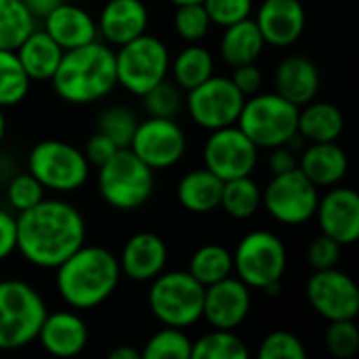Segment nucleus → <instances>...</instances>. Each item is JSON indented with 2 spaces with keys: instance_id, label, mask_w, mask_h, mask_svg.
Wrapping results in <instances>:
<instances>
[{
  "instance_id": "f257e3e1",
  "label": "nucleus",
  "mask_w": 359,
  "mask_h": 359,
  "mask_svg": "<svg viewBox=\"0 0 359 359\" xmlns=\"http://www.w3.org/2000/svg\"><path fill=\"white\" fill-rule=\"evenodd\" d=\"M84 242V217L65 200L42 198L17 217V250L34 267L55 269Z\"/></svg>"
},
{
  "instance_id": "f03ea898",
  "label": "nucleus",
  "mask_w": 359,
  "mask_h": 359,
  "mask_svg": "<svg viewBox=\"0 0 359 359\" xmlns=\"http://www.w3.org/2000/svg\"><path fill=\"white\" fill-rule=\"evenodd\" d=\"M55 284L63 303L76 311L103 305L120 284L118 257L103 246L82 244L61 265L55 267Z\"/></svg>"
},
{
  "instance_id": "7ed1b4c3",
  "label": "nucleus",
  "mask_w": 359,
  "mask_h": 359,
  "mask_svg": "<svg viewBox=\"0 0 359 359\" xmlns=\"http://www.w3.org/2000/svg\"><path fill=\"white\" fill-rule=\"evenodd\" d=\"M50 82L55 93L67 103H97L118 86L116 53L101 40L63 50Z\"/></svg>"
},
{
  "instance_id": "20e7f679",
  "label": "nucleus",
  "mask_w": 359,
  "mask_h": 359,
  "mask_svg": "<svg viewBox=\"0 0 359 359\" xmlns=\"http://www.w3.org/2000/svg\"><path fill=\"white\" fill-rule=\"evenodd\" d=\"M156 175L128 147H120L97 172V189L116 210H137L154 194Z\"/></svg>"
},
{
  "instance_id": "39448f33",
  "label": "nucleus",
  "mask_w": 359,
  "mask_h": 359,
  "mask_svg": "<svg viewBox=\"0 0 359 359\" xmlns=\"http://www.w3.org/2000/svg\"><path fill=\"white\" fill-rule=\"evenodd\" d=\"M40 292L21 280H0V351H17L36 341L46 318Z\"/></svg>"
},
{
  "instance_id": "423d86ee",
  "label": "nucleus",
  "mask_w": 359,
  "mask_h": 359,
  "mask_svg": "<svg viewBox=\"0 0 359 359\" xmlns=\"http://www.w3.org/2000/svg\"><path fill=\"white\" fill-rule=\"evenodd\" d=\"M204 290L189 271H162L151 280L147 307L160 324L189 328L202 320Z\"/></svg>"
},
{
  "instance_id": "0eeeda50",
  "label": "nucleus",
  "mask_w": 359,
  "mask_h": 359,
  "mask_svg": "<svg viewBox=\"0 0 359 359\" xmlns=\"http://www.w3.org/2000/svg\"><path fill=\"white\" fill-rule=\"evenodd\" d=\"M297 122L299 107L276 90L257 93L250 95V99L246 97L238 118V126L259 149L284 145L292 135H297Z\"/></svg>"
},
{
  "instance_id": "6e6552de",
  "label": "nucleus",
  "mask_w": 359,
  "mask_h": 359,
  "mask_svg": "<svg viewBox=\"0 0 359 359\" xmlns=\"http://www.w3.org/2000/svg\"><path fill=\"white\" fill-rule=\"evenodd\" d=\"M27 172H32L44 189L69 194L88 181L90 164L84 151L72 143L44 139L32 147L27 156Z\"/></svg>"
},
{
  "instance_id": "1a4fd4ad",
  "label": "nucleus",
  "mask_w": 359,
  "mask_h": 359,
  "mask_svg": "<svg viewBox=\"0 0 359 359\" xmlns=\"http://www.w3.org/2000/svg\"><path fill=\"white\" fill-rule=\"evenodd\" d=\"M168 72L170 53L160 38L145 32L139 38L118 46L116 78L118 84L130 95L143 97L149 88L166 80Z\"/></svg>"
},
{
  "instance_id": "9d476101",
  "label": "nucleus",
  "mask_w": 359,
  "mask_h": 359,
  "mask_svg": "<svg viewBox=\"0 0 359 359\" xmlns=\"http://www.w3.org/2000/svg\"><path fill=\"white\" fill-rule=\"evenodd\" d=\"M233 257V271L248 288L265 290L267 286L282 282L288 252L280 236L267 229H257L246 233L236 250Z\"/></svg>"
},
{
  "instance_id": "9b49d317",
  "label": "nucleus",
  "mask_w": 359,
  "mask_h": 359,
  "mask_svg": "<svg viewBox=\"0 0 359 359\" xmlns=\"http://www.w3.org/2000/svg\"><path fill=\"white\" fill-rule=\"evenodd\" d=\"M320 202L318 187L299 170L273 175L263 189V208L282 225H303L313 219Z\"/></svg>"
},
{
  "instance_id": "f8f14e48",
  "label": "nucleus",
  "mask_w": 359,
  "mask_h": 359,
  "mask_svg": "<svg viewBox=\"0 0 359 359\" xmlns=\"http://www.w3.org/2000/svg\"><path fill=\"white\" fill-rule=\"evenodd\" d=\"M246 97L236 88L231 78L210 76L196 88L187 90L185 107L191 120L204 130H217L238 124Z\"/></svg>"
},
{
  "instance_id": "ddd939ff",
  "label": "nucleus",
  "mask_w": 359,
  "mask_h": 359,
  "mask_svg": "<svg viewBox=\"0 0 359 359\" xmlns=\"http://www.w3.org/2000/svg\"><path fill=\"white\" fill-rule=\"evenodd\" d=\"M259 162V147L238 124L210 130L204 145V166L221 181L252 175Z\"/></svg>"
},
{
  "instance_id": "4468645a",
  "label": "nucleus",
  "mask_w": 359,
  "mask_h": 359,
  "mask_svg": "<svg viewBox=\"0 0 359 359\" xmlns=\"http://www.w3.org/2000/svg\"><path fill=\"white\" fill-rule=\"evenodd\" d=\"M128 149L151 170H164L181 162L187 149V139L175 118L149 116L137 124Z\"/></svg>"
},
{
  "instance_id": "2eb2a0df",
  "label": "nucleus",
  "mask_w": 359,
  "mask_h": 359,
  "mask_svg": "<svg viewBox=\"0 0 359 359\" xmlns=\"http://www.w3.org/2000/svg\"><path fill=\"white\" fill-rule=\"evenodd\" d=\"M307 301L311 309L326 322L355 320L359 313L358 284L345 271L318 269L307 282Z\"/></svg>"
},
{
  "instance_id": "dca6fc26",
  "label": "nucleus",
  "mask_w": 359,
  "mask_h": 359,
  "mask_svg": "<svg viewBox=\"0 0 359 359\" xmlns=\"http://www.w3.org/2000/svg\"><path fill=\"white\" fill-rule=\"evenodd\" d=\"M250 305V288L240 278L229 276L221 282L206 286L202 320H206L212 328L238 330L246 322Z\"/></svg>"
},
{
  "instance_id": "f3484780",
  "label": "nucleus",
  "mask_w": 359,
  "mask_h": 359,
  "mask_svg": "<svg viewBox=\"0 0 359 359\" xmlns=\"http://www.w3.org/2000/svg\"><path fill=\"white\" fill-rule=\"evenodd\" d=\"M320 231L337 240L341 246H351L359 238V196L351 187L334 185L326 196H320L316 215Z\"/></svg>"
},
{
  "instance_id": "a211bd4d",
  "label": "nucleus",
  "mask_w": 359,
  "mask_h": 359,
  "mask_svg": "<svg viewBox=\"0 0 359 359\" xmlns=\"http://www.w3.org/2000/svg\"><path fill=\"white\" fill-rule=\"evenodd\" d=\"M255 21L265 44L288 48L303 36L307 15L301 0H263Z\"/></svg>"
},
{
  "instance_id": "6ab92c4d",
  "label": "nucleus",
  "mask_w": 359,
  "mask_h": 359,
  "mask_svg": "<svg viewBox=\"0 0 359 359\" xmlns=\"http://www.w3.org/2000/svg\"><path fill=\"white\" fill-rule=\"evenodd\" d=\"M149 13L143 0H107L97 19L99 38L109 46H122L147 32Z\"/></svg>"
},
{
  "instance_id": "aec40b11",
  "label": "nucleus",
  "mask_w": 359,
  "mask_h": 359,
  "mask_svg": "<svg viewBox=\"0 0 359 359\" xmlns=\"http://www.w3.org/2000/svg\"><path fill=\"white\" fill-rule=\"evenodd\" d=\"M168 261L166 242L154 231H139L128 238L118 259L122 276L133 282H151Z\"/></svg>"
},
{
  "instance_id": "412c9836",
  "label": "nucleus",
  "mask_w": 359,
  "mask_h": 359,
  "mask_svg": "<svg viewBox=\"0 0 359 359\" xmlns=\"http://www.w3.org/2000/svg\"><path fill=\"white\" fill-rule=\"evenodd\" d=\"M88 326L76 311L46 313L36 341L55 358H76L88 345Z\"/></svg>"
},
{
  "instance_id": "4be33fe9",
  "label": "nucleus",
  "mask_w": 359,
  "mask_h": 359,
  "mask_svg": "<svg viewBox=\"0 0 359 359\" xmlns=\"http://www.w3.org/2000/svg\"><path fill=\"white\" fill-rule=\"evenodd\" d=\"M42 29L63 48H78L93 40H99L97 19L82 6L61 2L44 19Z\"/></svg>"
},
{
  "instance_id": "5701e85b",
  "label": "nucleus",
  "mask_w": 359,
  "mask_h": 359,
  "mask_svg": "<svg viewBox=\"0 0 359 359\" xmlns=\"http://www.w3.org/2000/svg\"><path fill=\"white\" fill-rule=\"evenodd\" d=\"M276 93L297 107L307 105L318 97L320 90V69L305 55L284 57L273 72Z\"/></svg>"
},
{
  "instance_id": "b1692460",
  "label": "nucleus",
  "mask_w": 359,
  "mask_h": 359,
  "mask_svg": "<svg viewBox=\"0 0 359 359\" xmlns=\"http://www.w3.org/2000/svg\"><path fill=\"white\" fill-rule=\"evenodd\" d=\"M299 170L320 189L339 185L349 170V158L337 141L309 143L299 156Z\"/></svg>"
},
{
  "instance_id": "393cba45",
  "label": "nucleus",
  "mask_w": 359,
  "mask_h": 359,
  "mask_svg": "<svg viewBox=\"0 0 359 359\" xmlns=\"http://www.w3.org/2000/svg\"><path fill=\"white\" fill-rule=\"evenodd\" d=\"M15 53L32 82L50 80L63 57V48L44 29H36V27L15 48Z\"/></svg>"
},
{
  "instance_id": "a878e982",
  "label": "nucleus",
  "mask_w": 359,
  "mask_h": 359,
  "mask_svg": "<svg viewBox=\"0 0 359 359\" xmlns=\"http://www.w3.org/2000/svg\"><path fill=\"white\" fill-rule=\"evenodd\" d=\"M223 183L225 181H221L206 166L189 170L181 177L177 185V200L187 212L208 215L221 206Z\"/></svg>"
},
{
  "instance_id": "bb28decb",
  "label": "nucleus",
  "mask_w": 359,
  "mask_h": 359,
  "mask_svg": "<svg viewBox=\"0 0 359 359\" xmlns=\"http://www.w3.org/2000/svg\"><path fill=\"white\" fill-rule=\"evenodd\" d=\"M343 130H345V116L334 103L313 99L307 105L299 107L297 133L305 141L309 143L339 141Z\"/></svg>"
},
{
  "instance_id": "cd10ccee",
  "label": "nucleus",
  "mask_w": 359,
  "mask_h": 359,
  "mask_svg": "<svg viewBox=\"0 0 359 359\" xmlns=\"http://www.w3.org/2000/svg\"><path fill=\"white\" fill-rule=\"evenodd\" d=\"M265 46L267 44L257 27V21L246 17L238 23L223 27L219 50H221V57L225 59V63L236 67V65H244V63H257V59L261 57Z\"/></svg>"
},
{
  "instance_id": "c85d7f7f",
  "label": "nucleus",
  "mask_w": 359,
  "mask_h": 359,
  "mask_svg": "<svg viewBox=\"0 0 359 359\" xmlns=\"http://www.w3.org/2000/svg\"><path fill=\"white\" fill-rule=\"evenodd\" d=\"M175 84L181 90H191L215 74V59L208 48L198 42H189L170 63Z\"/></svg>"
},
{
  "instance_id": "c756f323",
  "label": "nucleus",
  "mask_w": 359,
  "mask_h": 359,
  "mask_svg": "<svg viewBox=\"0 0 359 359\" xmlns=\"http://www.w3.org/2000/svg\"><path fill=\"white\" fill-rule=\"evenodd\" d=\"M261 204H263V189L250 175L229 179L223 183L219 208H223L231 219L246 221L259 212Z\"/></svg>"
},
{
  "instance_id": "7c9ffc66",
  "label": "nucleus",
  "mask_w": 359,
  "mask_h": 359,
  "mask_svg": "<svg viewBox=\"0 0 359 359\" xmlns=\"http://www.w3.org/2000/svg\"><path fill=\"white\" fill-rule=\"evenodd\" d=\"M187 271L206 288L215 282H221L233 273V257L221 244H204L200 246L191 259Z\"/></svg>"
},
{
  "instance_id": "2f4dec72",
  "label": "nucleus",
  "mask_w": 359,
  "mask_h": 359,
  "mask_svg": "<svg viewBox=\"0 0 359 359\" xmlns=\"http://www.w3.org/2000/svg\"><path fill=\"white\" fill-rule=\"evenodd\" d=\"M250 351L236 330L212 328L191 345V359H248Z\"/></svg>"
},
{
  "instance_id": "473e14b6",
  "label": "nucleus",
  "mask_w": 359,
  "mask_h": 359,
  "mask_svg": "<svg viewBox=\"0 0 359 359\" xmlns=\"http://www.w3.org/2000/svg\"><path fill=\"white\" fill-rule=\"evenodd\" d=\"M36 27L23 0H0V48L15 50Z\"/></svg>"
},
{
  "instance_id": "72a5a7b5",
  "label": "nucleus",
  "mask_w": 359,
  "mask_h": 359,
  "mask_svg": "<svg viewBox=\"0 0 359 359\" xmlns=\"http://www.w3.org/2000/svg\"><path fill=\"white\" fill-rule=\"evenodd\" d=\"M32 80L27 78L15 50L0 48V107L21 103L29 93Z\"/></svg>"
},
{
  "instance_id": "f704fd0d",
  "label": "nucleus",
  "mask_w": 359,
  "mask_h": 359,
  "mask_svg": "<svg viewBox=\"0 0 359 359\" xmlns=\"http://www.w3.org/2000/svg\"><path fill=\"white\" fill-rule=\"evenodd\" d=\"M191 339L185 334V328L164 326L149 337L141 358L145 359H189L191 358Z\"/></svg>"
},
{
  "instance_id": "c9c22d12",
  "label": "nucleus",
  "mask_w": 359,
  "mask_h": 359,
  "mask_svg": "<svg viewBox=\"0 0 359 359\" xmlns=\"http://www.w3.org/2000/svg\"><path fill=\"white\" fill-rule=\"evenodd\" d=\"M137 116L126 105H109L97 118V130L109 137L118 147H128L137 130Z\"/></svg>"
},
{
  "instance_id": "e433bc0d",
  "label": "nucleus",
  "mask_w": 359,
  "mask_h": 359,
  "mask_svg": "<svg viewBox=\"0 0 359 359\" xmlns=\"http://www.w3.org/2000/svg\"><path fill=\"white\" fill-rule=\"evenodd\" d=\"M172 25H175L177 36L189 44V42H200L208 34L212 23H210V17H208L204 4L191 2V4L177 6L175 17H172Z\"/></svg>"
},
{
  "instance_id": "4c0bfd02",
  "label": "nucleus",
  "mask_w": 359,
  "mask_h": 359,
  "mask_svg": "<svg viewBox=\"0 0 359 359\" xmlns=\"http://www.w3.org/2000/svg\"><path fill=\"white\" fill-rule=\"evenodd\" d=\"M145 111L151 118H177L183 107V95L181 88L168 80H162L154 88H149L143 97Z\"/></svg>"
},
{
  "instance_id": "58836bf2",
  "label": "nucleus",
  "mask_w": 359,
  "mask_h": 359,
  "mask_svg": "<svg viewBox=\"0 0 359 359\" xmlns=\"http://www.w3.org/2000/svg\"><path fill=\"white\" fill-rule=\"evenodd\" d=\"M326 347L339 359H349L358 353L359 330L355 320H337L328 322L326 328Z\"/></svg>"
},
{
  "instance_id": "ea45409f",
  "label": "nucleus",
  "mask_w": 359,
  "mask_h": 359,
  "mask_svg": "<svg viewBox=\"0 0 359 359\" xmlns=\"http://www.w3.org/2000/svg\"><path fill=\"white\" fill-rule=\"evenodd\" d=\"M305 355L307 351L303 341L288 330L269 332L259 347L261 359H305Z\"/></svg>"
},
{
  "instance_id": "a19ab883",
  "label": "nucleus",
  "mask_w": 359,
  "mask_h": 359,
  "mask_svg": "<svg viewBox=\"0 0 359 359\" xmlns=\"http://www.w3.org/2000/svg\"><path fill=\"white\" fill-rule=\"evenodd\" d=\"M44 198V187L32 172H23L11 179L6 187V200L8 206L17 212H23L32 206H36Z\"/></svg>"
},
{
  "instance_id": "79ce46f5",
  "label": "nucleus",
  "mask_w": 359,
  "mask_h": 359,
  "mask_svg": "<svg viewBox=\"0 0 359 359\" xmlns=\"http://www.w3.org/2000/svg\"><path fill=\"white\" fill-rule=\"evenodd\" d=\"M210 23L219 27H227L238 23L252 13V0H202Z\"/></svg>"
},
{
  "instance_id": "37998d69",
  "label": "nucleus",
  "mask_w": 359,
  "mask_h": 359,
  "mask_svg": "<svg viewBox=\"0 0 359 359\" xmlns=\"http://www.w3.org/2000/svg\"><path fill=\"white\" fill-rule=\"evenodd\" d=\"M341 250H343V246L337 240H332L326 233H320L307 248V263L313 267V271L332 269V267H337V263L341 259Z\"/></svg>"
},
{
  "instance_id": "c03bdc74",
  "label": "nucleus",
  "mask_w": 359,
  "mask_h": 359,
  "mask_svg": "<svg viewBox=\"0 0 359 359\" xmlns=\"http://www.w3.org/2000/svg\"><path fill=\"white\" fill-rule=\"evenodd\" d=\"M120 147L109 139V137H105L103 133H95V135H90L88 137V141H86V147H84V156H86V160H88V164L90 166H101V164H105L116 151H118Z\"/></svg>"
},
{
  "instance_id": "a18cd8bd",
  "label": "nucleus",
  "mask_w": 359,
  "mask_h": 359,
  "mask_svg": "<svg viewBox=\"0 0 359 359\" xmlns=\"http://www.w3.org/2000/svg\"><path fill=\"white\" fill-rule=\"evenodd\" d=\"M231 82L236 84V88L244 95H257L261 90L263 84V74L257 67V63H244V65H236L233 74H231Z\"/></svg>"
},
{
  "instance_id": "49530a36",
  "label": "nucleus",
  "mask_w": 359,
  "mask_h": 359,
  "mask_svg": "<svg viewBox=\"0 0 359 359\" xmlns=\"http://www.w3.org/2000/svg\"><path fill=\"white\" fill-rule=\"evenodd\" d=\"M17 250V217L0 208V263Z\"/></svg>"
},
{
  "instance_id": "de8ad7c7",
  "label": "nucleus",
  "mask_w": 359,
  "mask_h": 359,
  "mask_svg": "<svg viewBox=\"0 0 359 359\" xmlns=\"http://www.w3.org/2000/svg\"><path fill=\"white\" fill-rule=\"evenodd\" d=\"M267 168L271 175H284L290 172L294 168H299V156L294 149H290L288 145H276L269 149L267 156Z\"/></svg>"
},
{
  "instance_id": "09e8293b",
  "label": "nucleus",
  "mask_w": 359,
  "mask_h": 359,
  "mask_svg": "<svg viewBox=\"0 0 359 359\" xmlns=\"http://www.w3.org/2000/svg\"><path fill=\"white\" fill-rule=\"evenodd\" d=\"M63 0H23L25 8L32 13L34 19H44L57 4H61Z\"/></svg>"
},
{
  "instance_id": "8fccbe9b",
  "label": "nucleus",
  "mask_w": 359,
  "mask_h": 359,
  "mask_svg": "<svg viewBox=\"0 0 359 359\" xmlns=\"http://www.w3.org/2000/svg\"><path fill=\"white\" fill-rule=\"evenodd\" d=\"M109 359H141V351L122 345V347H116L114 351H109Z\"/></svg>"
},
{
  "instance_id": "3c124183",
  "label": "nucleus",
  "mask_w": 359,
  "mask_h": 359,
  "mask_svg": "<svg viewBox=\"0 0 359 359\" xmlns=\"http://www.w3.org/2000/svg\"><path fill=\"white\" fill-rule=\"evenodd\" d=\"M4 133H6V118H4V107H0V143L4 139Z\"/></svg>"
},
{
  "instance_id": "603ef678",
  "label": "nucleus",
  "mask_w": 359,
  "mask_h": 359,
  "mask_svg": "<svg viewBox=\"0 0 359 359\" xmlns=\"http://www.w3.org/2000/svg\"><path fill=\"white\" fill-rule=\"evenodd\" d=\"M168 2L175 6H181V4H191V2H202V0H168Z\"/></svg>"
},
{
  "instance_id": "864d4df0",
  "label": "nucleus",
  "mask_w": 359,
  "mask_h": 359,
  "mask_svg": "<svg viewBox=\"0 0 359 359\" xmlns=\"http://www.w3.org/2000/svg\"><path fill=\"white\" fill-rule=\"evenodd\" d=\"M0 175H2V158H0Z\"/></svg>"
}]
</instances>
